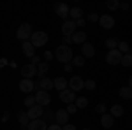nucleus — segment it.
Listing matches in <instances>:
<instances>
[{
    "label": "nucleus",
    "mask_w": 132,
    "mask_h": 130,
    "mask_svg": "<svg viewBox=\"0 0 132 130\" xmlns=\"http://www.w3.org/2000/svg\"><path fill=\"white\" fill-rule=\"evenodd\" d=\"M35 86H37V83H34L32 79H21L20 81V91H23V93H30V91H34Z\"/></svg>",
    "instance_id": "nucleus-14"
},
{
    "label": "nucleus",
    "mask_w": 132,
    "mask_h": 130,
    "mask_svg": "<svg viewBox=\"0 0 132 130\" xmlns=\"http://www.w3.org/2000/svg\"><path fill=\"white\" fill-rule=\"evenodd\" d=\"M69 5L67 4H63V2H60V4H56L55 5V12H56V16H60V18H67L69 16Z\"/></svg>",
    "instance_id": "nucleus-17"
},
{
    "label": "nucleus",
    "mask_w": 132,
    "mask_h": 130,
    "mask_svg": "<svg viewBox=\"0 0 132 130\" xmlns=\"http://www.w3.org/2000/svg\"><path fill=\"white\" fill-rule=\"evenodd\" d=\"M21 51H23V55H25V56H28V58L35 56V48L32 46L30 40H27V42H23V44H21Z\"/></svg>",
    "instance_id": "nucleus-18"
},
{
    "label": "nucleus",
    "mask_w": 132,
    "mask_h": 130,
    "mask_svg": "<svg viewBox=\"0 0 132 130\" xmlns=\"http://www.w3.org/2000/svg\"><path fill=\"white\" fill-rule=\"evenodd\" d=\"M118 93H120V97L125 100H132V90H130V86L127 84V86H122L120 90H118Z\"/></svg>",
    "instance_id": "nucleus-23"
},
{
    "label": "nucleus",
    "mask_w": 132,
    "mask_h": 130,
    "mask_svg": "<svg viewBox=\"0 0 132 130\" xmlns=\"http://www.w3.org/2000/svg\"><path fill=\"white\" fill-rule=\"evenodd\" d=\"M62 130H76V125H72V123H67V125H63Z\"/></svg>",
    "instance_id": "nucleus-40"
},
{
    "label": "nucleus",
    "mask_w": 132,
    "mask_h": 130,
    "mask_svg": "<svg viewBox=\"0 0 132 130\" xmlns=\"http://www.w3.org/2000/svg\"><path fill=\"white\" fill-rule=\"evenodd\" d=\"M106 7L109 11H116V9H120V2L118 0H108L106 2Z\"/></svg>",
    "instance_id": "nucleus-31"
},
{
    "label": "nucleus",
    "mask_w": 132,
    "mask_h": 130,
    "mask_svg": "<svg viewBox=\"0 0 132 130\" xmlns=\"http://www.w3.org/2000/svg\"><path fill=\"white\" fill-rule=\"evenodd\" d=\"M129 86H130V90H132V76L129 77Z\"/></svg>",
    "instance_id": "nucleus-49"
},
{
    "label": "nucleus",
    "mask_w": 132,
    "mask_h": 130,
    "mask_svg": "<svg viewBox=\"0 0 132 130\" xmlns=\"http://www.w3.org/2000/svg\"><path fill=\"white\" fill-rule=\"evenodd\" d=\"M55 121L60 125V127H63V125H67L69 123V112L65 109H58L55 111Z\"/></svg>",
    "instance_id": "nucleus-10"
},
{
    "label": "nucleus",
    "mask_w": 132,
    "mask_h": 130,
    "mask_svg": "<svg viewBox=\"0 0 132 130\" xmlns=\"http://www.w3.org/2000/svg\"><path fill=\"white\" fill-rule=\"evenodd\" d=\"M104 44H106L108 49L111 51V49H118V44H120V42H118V39H114V37H109V39H106Z\"/></svg>",
    "instance_id": "nucleus-25"
},
{
    "label": "nucleus",
    "mask_w": 132,
    "mask_h": 130,
    "mask_svg": "<svg viewBox=\"0 0 132 130\" xmlns=\"http://www.w3.org/2000/svg\"><path fill=\"white\" fill-rule=\"evenodd\" d=\"M37 91L41 90V91H50L55 88V84H53V79H50V77H44V79H41L39 83H37Z\"/></svg>",
    "instance_id": "nucleus-13"
},
{
    "label": "nucleus",
    "mask_w": 132,
    "mask_h": 130,
    "mask_svg": "<svg viewBox=\"0 0 132 130\" xmlns=\"http://www.w3.org/2000/svg\"><path fill=\"white\" fill-rule=\"evenodd\" d=\"M85 88V81H83V77H79V76H74L71 81H69V90L71 91H79Z\"/></svg>",
    "instance_id": "nucleus-8"
},
{
    "label": "nucleus",
    "mask_w": 132,
    "mask_h": 130,
    "mask_svg": "<svg viewBox=\"0 0 132 130\" xmlns=\"http://www.w3.org/2000/svg\"><path fill=\"white\" fill-rule=\"evenodd\" d=\"M120 65H123V67H130L132 65V53H125V55H123Z\"/></svg>",
    "instance_id": "nucleus-28"
},
{
    "label": "nucleus",
    "mask_w": 132,
    "mask_h": 130,
    "mask_svg": "<svg viewBox=\"0 0 132 130\" xmlns=\"http://www.w3.org/2000/svg\"><path fill=\"white\" fill-rule=\"evenodd\" d=\"M48 130H62V127L58 125V123H51L50 127H48Z\"/></svg>",
    "instance_id": "nucleus-41"
},
{
    "label": "nucleus",
    "mask_w": 132,
    "mask_h": 130,
    "mask_svg": "<svg viewBox=\"0 0 132 130\" xmlns=\"http://www.w3.org/2000/svg\"><path fill=\"white\" fill-rule=\"evenodd\" d=\"M65 111H67L69 114H76V112H78V106H76V102H74V104H69Z\"/></svg>",
    "instance_id": "nucleus-36"
},
{
    "label": "nucleus",
    "mask_w": 132,
    "mask_h": 130,
    "mask_svg": "<svg viewBox=\"0 0 132 130\" xmlns=\"http://www.w3.org/2000/svg\"><path fill=\"white\" fill-rule=\"evenodd\" d=\"M109 114H111L113 118H120V116H123V107L118 106V104H114L111 107V112H109Z\"/></svg>",
    "instance_id": "nucleus-26"
},
{
    "label": "nucleus",
    "mask_w": 132,
    "mask_h": 130,
    "mask_svg": "<svg viewBox=\"0 0 132 130\" xmlns=\"http://www.w3.org/2000/svg\"><path fill=\"white\" fill-rule=\"evenodd\" d=\"M85 88H86L88 91H93L95 88H97V83H95L93 79H88V81H85Z\"/></svg>",
    "instance_id": "nucleus-35"
},
{
    "label": "nucleus",
    "mask_w": 132,
    "mask_h": 130,
    "mask_svg": "<svg viewBox=\"0 0 132 130\" xmlns=\"http://www.w3.org/2000/svg\"><path fill=\"white\" fill-rule=\"evenodd\" d=\"M85 25H86V20H83V18L76 21V27H85Z\"/></svg>",
    "instance_id": "nucleus-45"
},
{
    "label": "nucleus",
    "mask_w": 132,
    "mask_h": 130,
    "mask_svg": "<svg viewBox=\"0 0 132 130\" xmlns=\"http://www.w3.org/2000/svg\"><path fill=\"white\" fill-rule=\"evenodd\" d=\"M83 130H90V128H83Z\"/></svg>",
    "instance_id": "nucleus-50"
},
{
    "label": "nucleus",
    "mask_w": 132,
    "mask_h": 130,
    "mask_svg": "<svg viewBox=\"0 0 132 130\" xmlns=\"http://www.w3.org/2000/svg\"><path fill=\"white\" fill-rule=\"evenodd\" d=\"M23 104H25V106H27V107L30 109V107H34V106L37 104V102H35V97H30V95H28V97H25Z\"/></svg>",
    "instance_id": "nucleus-34"
},
{
    "label": "nucleus",
    "mask_w": 132,
    "mask_h": 130,
    "mask_svg": "<svg viewBox=\"0 0 132 130\" xmlns=\"http://www.w3.org/2000/svg\"><path fill=\"white\" fill-rule=\"evenodd\" d=\"M95 111L101 112V116H102V114H106V106H104V104H97V106H95Z\"/></svg>",
    "instance_id": "nucleus-39"
},
{
    "label": "nucleus",
    "mask_w": 132,
    "mask_h": 130,
    "mask_svg": "<svg viewBox=\"0 0 132 130\" xmlns=\"http://www.w3.org/2000/svg\"><path fill=\"white\" fill-rule=\"evenodd\" d=\"M18 121H20L21 127H28L30 118H28V114H27V112H20V114H18Z\"/></svg>",
    "instance_id": "nucleus-27"
},
{
    "label": "nucleus",
    "mask_w": 132,
    "mask_h": 130,
    "mask_svg": "<svg viewBox=\"0 0 132 130\" xmlns=\"http://www.w3.org/2000/svg\"><path fill=\"white\" fill-rule=\"evenodd\" d=\"M62 33H63V37H72V35L76 33V21H72V20L63 21V25H62Z\"/></svg>",
    "instance_id": "nucleus-7"
},
{
    "label": "nucleus",
    "mask_w": 132,
    "mask_h": 130,
    "mask_svg": "<svg viewBox=\"0 0 132 130\" xmlns=\"http://www.w3.org/2000/svg\"><path fill=\"white\" fill-rule=\"evenodd\" d=\"M53 84H55V90H58V91H63L69 88V81L65 77H62V76L56 77V79H53Z\"/></svg>",
    "instance_id": "nucleus-19"
},
{
    "label": "nucleus",
    "mask_w": 132,
    "mask_h": 130,
    "mask_svg": "<svg viewBox=\"0 0 132 130\" xmlns=\"http://www.w3.org/2000/svg\"><path fill=\"white\" fill-rule=\"evenodd\" d=\"M113 120H114V118H113L111 114L106 112V114H102V116H101V125L104 127V128H111V127H113Z\"/></svg>",
    "instance_id": "nucleus-22"
},
{
    "label": "nucleus",
    "mask_w": 132,
    "mask_h": 130,
    "mask_svg": "<svg viewBox=\"0 0 132 130\" xmlns=\"http://www.w3.org/2000/svg\"><path fill=\"white\" fill-rule=\"evenodd\" d=\"M2 120H4V121H7V120H9V112H5V114L2 116Z\"/></svg>",
    "instance_id": "nucleus-48"
},
{
    "label": "nucleus",
    "mask_w": 132,
    "mask_h": 130,
    "mask_svg": "<svg viewBox=\"0 0 132 130\" xmlns=\"http://www.w3.org/2000/svg\"><path fill=\"white\" fill-rule=\"evenodd\" d=\"M122 53L118 49H111V51H108V55H106V63L108 65H118L120 62H122Z\"/></svg>",
    "instance_id": "nucleus-4"
},
{
    "label": "nucleus",
    "mask_w": 132,
    "mask_h": 130,
    "mask_svg": "<svg viewBox=\"0 0 132 130\" xmlns=\"http://www.w3.org/2000/svg\"><path fill=\"white\" fill-rule=\"evenodd\" d=\"M69 16L72 18V21H78L83 18V9L81 7H72L71 11H69Z\"/></svg>",
    "instance_id": "nucleus-24"
},
{
    "label": "nucleus",
    "mask_w": 132,
    "mask_h": 130,
    "mask_svg": "<svg viewBox=\"0 0 132 130\" xmlns=\"http://www.w3.org/2000/svg\"><path fill=\"white\" fill-rule=\"evenodd\" d=\"M55 58L60 62V63H71L72 58H74V55H72V49H71V46H58L56 49H55Z\"/></svg>",
    "instance_id": "nucleus-1"
},
{
    "label": "nucleus",
    "mask_w": 132,
    "mask_h": 130,
    "mask_svg": "<svg viewBox=\"0 0 132 130\" xmlns=\"http://www.w3.org/2000/svg\"><path fill=\"white\" fill-rule=\"evenodd\" d=\"M42 56H44V62H48V63H50V60H53V58H55V53H51V51H46Z\"/></svg>",
    "instance_id": "nucleus-38"
},
{
    "label": "nucleus",
    "mask_w": 132,
    "mask_h": 130,
    "mask_svg": "<svg viewBox=\"0 0 132 130\" xmlns=\"http://www.w3.org/2000/svg\"><path fill=\"white\" fill-rule=\"evenodd\" d=\"M71 63L74 67H83V65H85V56H74Z\"/></svg>",
    "instance_id": "nucleus-33"
},
{
    "label": "nucleus",
    "mask_w": 132,
    "mask_h": 130,
    "mask_svg": "<svg viewBox=\"0 0 132 130\" xmlns=\"http://www.w3.org/2000/svg\"><path fill=\"white\" fill-rule=\"evenodd\" d=\"M42 121H46V123H48V121H53L55 120V111H44V114H42V118H41Z\"/></svg>",
    "instance_id": "nucleus-30"
},
{
    "label": "nucleus",
    "mask_w": 132,
    "mask_h": 130,
    "mask_svg": "<svg viewBox=\"0 0 132 130\" xmlns=\"http://www.w3.org/2000/svg\"><path fill=\"white\" fill-rule=\"evenodd\" d=\"M76 106H78V109H85L88 106V99L86 97H78L76 99Z\"/></svg>",
    "instance_id": "nucleus-29"
},
{
    "label": "nucleus",
    "mask_w": 132,
    "mask_h": 130,
    "mask_svg": "<svg viewBox=\"0 0 132 130\" xmlns=\"http://www.w3.org/2000/svg\"><path fill=\"white\" fill-rule=\"evenodd\" d=\"M118 51L125 55V53H130V46H129V42H120L118 44Z\"/></svg>",
    "instance_id": "nucleus-32"
},
{
    "label": "nucleus",
    "mask_w": 132,
    "mask_h": 130,
    "mask_svg": "<svg viewBox=\"0 0 132 130\" xmlns=\"http://www.w3.org/2000/svg\"><path fill=\"white\" fill-rule=\"evenodd\" d=\"M99 18H101V16H99L97 12H90V14H88V21H90V23H97Z\"/></svg>",
    "instance_id": "nucleus-37"
},
{
    "label": "nucleus",
    "mask_w": 132,
    "mask_h": 130,
    "mask_svg": "<svg viewBox=\"0 0 132 130\" xmlns=\"http://www.w3.org/2000/svg\"><path fill=\"white\" fill-rule=\"evenodd\" d=\"M76 99H78V97H76V93L71 91L69 88H67V90H63V91H60V100L63 102V104H67V106H69V104H74Z\"/></svg>",
    "instance_id": "nucleus-11"
},
{
    "label": "nucleus",
    "mask_w": 132,
    "mask_h": 130,
    "mask_svg": "<svg viewBox=\"0 0 132 130\" xmlns=\"http://www.w3.org/2000/svg\"><path fill=\"white\" fill-rule=\"evenodd\" d=\"M35 102H37V106H41V107H46V106H50L51 102V97H50V91H37L35 95Z\"/></svg>",
    "instance_id": "nucleus-6"
},
{
    "label": "nucleus",
    "mask_w": 132,
    "mask_h": 130,
    "mask_svg": "<svg viewBox=\"0 0 132 130\" xmlns=\"http://www.w3.org/2000/svg\"><path fill=\"white\" fill-rule=\"evenodd\" d=\"M30 42L34 48H42L48 42V33L46 32H34L30 37Z\"/></svg>",
    "instance_id": "nucleus-3"
},
{
    "label": "nucleus",
    "mask_w": 132,
    "mask_h": 130,
    "mask_svg": "<svg viewBox=\"0 0 132 130\" xmlns=\"http://www.w3.org/2000/svg\"><path fill=\"white\" fill-rule=\"evenodd\" d=\"M63 42H65V46H69V44H72V39L71 37H63Z\"/></svg>",
    "instance_id": "nucleus-47"
},
{
    "label": "nucleus",
    "mask_w": 132,
    "mask_h": 130,
    "mask_svg": "<svg viewBox=\"0 0 132 130\" xmlns=\"http://www.w3.org/2000/svg\"><path fill=\"white\" fill-rule=\"evenodd\" d=\"M72 39V42L74 44H85L86 42V32H83V30H78L74 35L71 37Z\"/></svg>",
    "instance_id": "nucleus-21"
},
{
    "label": "nucleus",
    "mask_w": 132,
    "mask_h": 130,
    "mask_svg": "<svg viewBox=\"0 0 132 130\" xmlns=\"http://www.w3.org/2000/svg\"><path fill=\"white\" fill-rule=\"evenodd\" d=\"M7 63H9V62L5 60V58H0V69H2V67H5Z\"/></svg>",
    "instance_id": "nucleus-46"
},
{
    "label": "nucleus",
    "mask_w": 132,
    "mask_h": 130,
    "mask_svg": "<svg viewBox=\"0 0 132 130\" xmlns=\"http://www.w3.org/2000/svg\"><path fill=\"white\" fill-rule=\"evenodd\" d=\"M81 53L85 58H93L95 56V46L90 42H85V44H81Z\"/></svg>",
    "instance_id": "nucleus-15"
},
{
    "label": "nucleus",
    "mask_w": 132,
    "mask_h": 130,
    "mask_svg": "<svg viewBox=\"0 0 132 130\" xmlns=\"http://www.w3.org/2000/svg\"><path fill=\"white\" fill-rule=\"evenodd\" d=\"M30 63H34V65H39V63H41V58H39V56H37V55H35V56H32L30 58Z\"/></svg>",
    "instance_id": "nucleus-42"
},
{
    "label": "nucleus",
    "mask_w": 132,
    "mask_h": 130,
    "mask_svg": "<svg viewBox=\"0 0 132 130\" xmlns=\"http://www.w3.org/2000/svg\"><path fill=\"white\" fill-rule=\"evenodd\" d=\"M72 69H74L72 63H65V65H63V70H65V72H72Z\"/></svg>",
    "instance_id": "nucleus-43"
},
{
    "label": "nucleus",
    "mask_w": 132,
    "mask_h": 130,
    "mask_svg": "<svg viewBox=\"0 0 132 130\" xmlns=\"http://www.w3.org/2000/svg\"><path fill=\"white\" fill-rule=\"evenodd\" d=\"M99 23H101V27L104 30H111L113 27H114V18H113L111 14H102L101 18H99Z\"/></svg>",
    "instance_id": "nucleus-9"
},
{
    "label": "nucleus",
    "mask_w": 132,
    "mask_h": 130,
    "mask_svg": "<svg viewBox=\"0 0 132 130\" xmlns=\"http://www.w3.org/2000/svg\"><path fill=\"white\" fill-rule=\"evenodd\" d=\"M48 70H50V63H48V62H41V63L37 65V77H39V81L46 77V72H48Z\"/></svg>",
    "instance_id": "nucleus-20"
},
{
    "label": "nucleus",
    "mask_w": 132,
    "mask_h": 130,
    "mask_svg": "<svg viewBox=\"0 0 132 130\" xmlns=\"http://www.w3.org/2000/svg\"><path fill=\"white\" fill-rule=\"evenodd\" d=\"M120 9L129 11V9H130V4H129V2H123V4H120Z\"/></svg>",
    "instance_id": "nucleus-44"
},
{
    "label": "nucleus",
    "mask_w": 132,
    "mask_h": 130,
    "mask_svg": "<svg viewBox=\"0 0 132 130\" xmlns=\"http://www.w3.org/2000/svg\"><path fill=\"white\" fill-rule=\"evenodd\" d=\"M32 33H34V32H32V25L30 23H21L20 28L16 30V37H18L20 40H23V42H27V40L32 37Z\"/></svg>",
    "instance_id": "nucleus-2"
},
{
    "label": "nucleus",
    "mask_w": 132,
    "mask_h": 130,
    "mask_svg": "<svg viewBox=\"0 0 132 130\" xmlns=\"http://www.w3.org/2000/svg\"><path fill=\"white\" fill-rule=\"evenodd\" d=\"M21 76H23V79H32L34 76H37V65H34V63H27V65H23L21 67Z\"/></svg>",
    "instance_id": "nucleus-5"
},
{
    "label": "nucleus",
    "mask_w": 132,
    "mask_h": 130,
    "mask_svg": "<svg viewBox=\"0 0 132 130\" xmlns=\"http://www.w3.org/2000/svg\"><path fill=\"white\" fill-rule=\"evenodd\" d=\"M27 114H28V118L30 120H41L42 118V114H44V109H42L41 106H34V107H30V109L27 111Z\"/></svg>",
    "instance_id": "nucleus-12"
},
{
    "label": "nucleus",
    "mask_w": 132,
    "mask_h": 130,
    "mask_svg": "<svg viewBox=\"0 0 132 130\" xmlns=\"http://www.w3.org/2000/svg\"><path fill=\"white\" fill-rule=\"evenodd\" d=\"M27 128L28 130H48V123L42 120H30Z\"/></svg>",
    "instance_id": "nucleus-16"
}]
</instances>
